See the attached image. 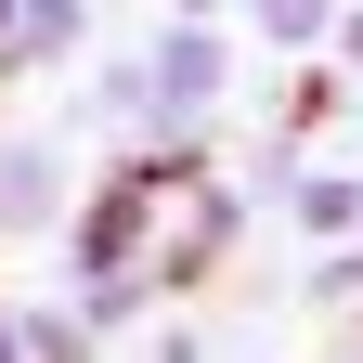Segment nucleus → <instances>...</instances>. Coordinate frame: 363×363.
Listing matches in <instances>:
<instances>
[{
  "label": "nucleus",
  "instance_id": "nucleus-1",
  "mask_svg": "<svg viewBox=\"0 0 363 363\" xmlns=\"http://www.w3.org/2000/svg\"><path fill=\"white\" fill-rule=\"evenodd\" d=\"M311 13H325V0H272V26H311Z\"/></svg>",
  "mask_w": 363,
  "mask_h": 363
}]
</instances>
